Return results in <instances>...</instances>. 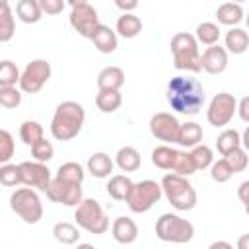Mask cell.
<instances>
[{
    "label": "cell",
    "mask_w": 249,
    "mask_h": 249,
    "mask_svg": "<svg viewBox=\"0 0 249 249\" xmlns=\"http://www.w3.org/2000/svg\"><path fill=\"white\" fill-rule=\"evenodd\" d=\"M167 103L181 115H196L204 105V88L196 78L175 76L167 84Z\"/></svg>",
    "instance_id": "cell-1"
},
{
    "label": "cell",
    "mask_w": 249,
    "mask_h": 249,
    "mask_svg": "<svg viewBox=\"0 0 249 249\" xmlns=\"http://www.w3.org/2000/svg\"><path fill=\"white\" fill-rule=\"evenodd\" d=\"M86 121V111L78 101H62L56 105L53 121H51V134L60 140H72L80 134Z\"/></svg>",
    "instance_id": "cell-2"
},
{
    "label": "cell",
    "mask_w": 249,
    "mask_h": 249,
    "mask_svg": "<svg viewBox=\"0 0 249 249\" xmlns=\"http://www.w3.org/2000/svg\"><path fill=\"white\" fill-rule=\"evenodd\" d=\"M171 54H173V64L177 70H187V72H200L202 62H200V53H198V41L195 35L187 31H179L171 37Z\"/></svg>",
    "instance_id": "cell-3"
},
{
    "label": "cell",
    "mask_w": 249,
    "mask_h": 249,
    "mask_svg": "<svg viewBox=\"0 0 249 249\" xmlns=\"http://www.w3.org/2000/svg\"><path fill=\"white\" fill-rule=\"evenodd\" d=\"M161 189L167 198V202L175 210H193L196 204V191L187 181L185 175H179L175 171L165 173L161 179Z\"/></svg>",
    "instance_id": "cell-4"
},
{
    "label": "cell",
    "mask_w": 249,
    "mask_h": 249,
    "mask_svg": "<svg viewBox=\"0 0 249 249\" xmlns=\"http://www.w3.org/2000/svg\"><path fill=\"white\" fill-rule=\"evenodd\" d=\"M156 235L167 243H189L195 235V226L171 212H165L156 222Z\"/></svg>",
    "instance_id": "cell-5"
},
{
    "label": "cell",
    "mask_w": 249,
    "mask_h": 249,
    "mask_svg": "<svg viewBox=\"0 0 249 249\" xmlns=\"http://www.w3.org/2000/svg\"><path fill=\"white\" fill-rule=\"evenodd\" d=\"M12 210L25 222V224H37L43 218V204L37 195V189L33 187H19L10 196Z\"/></svg>",
    "instance_id": "cell-6"
},
{
    "label": "cell",
    "mask_w": 249,
    "mask_h": 249,
    "mask_svg": "<svg viewBox=\"0 0 249 249\" xmlns=\"http://www.w3.org/2000/svg\"><path fill=\"white\" fill-rule=\"evenodd\" d=\"M74 218H76V224L82 230H86L88 233L101 235V233H105L109 230V218L105 216L101 204L95 198H84L76 206Z\"/></svg>",
    "instance_id": "cell-7"
},
{
    "label": "cell",
    "mask_w": 249,
    "mask_h": 249,
    "mask_svg": "<svg viewBox=\"0 0 249 249\" xmlns=\"http://www.w3.org/2000/svg\"><path fill=\"white\" fill-rule=\"evenodd\" d=\"M163 195V189H161V183H156L152 179H144L140 183H134L128 196H126V204L132 212L136 214H142V212H148Z\"/></svg>",
    "instance_id": "cell-8"
},
{
    "label": "cell",
    "mask_w": 249,
    "mask_h": 249,
    "mask_svg": "<svg viewBox=\"0 0 249 249\" xmlns=\"http://www.w3.org/2000/svg\"><path fill=\"white\" fill-rule=\"evenodd\" d=\"M235 113H237V99L228 91H220L212 97V101L206 109V119L212 126L220 128V126L230 124V121L233 119Z\"/></svg>",
    "instance_id": "cell-9"
},
{
    "label": "cell",
    "mask_w": 249,
    "mask_h": 249,
    "mask_svg": "<svg viewBox=\"0 0 249 249\" xmlns=\"http://www.w3.org/2000/svg\"><path fill=\"white\" fill-rule=\"evenodd\" d=\"M49 78H51V64L43 58H35L27 62V66L23 68L19 78V89L23 93H37L43 89Z\"/></svg>",
    "instance_id": "cell-10"
},
{
    "label": "cell",
    "mask_w": 249,
    "mask_h": 249,
    "mask_svg": "<svg viewBox=\"0 0 249 249\" xmlns=\"http://www.w3.org/2000/svg\"><path fill=\"white\" fill-rule=\"evenodd\" d=\"M49 200L53 202H58V204H64V206H78L82 200H84V195H82V183H76V181H66V179H60V177H53L49 189L45 191Z\"/></svg>",
    "instance_id": "cell-11"
},
{
    "label": "cell",
    "mask_w": 249,
    "mask_h": 249,
    "mask_svg": "<svg viewBox=\"0 0 249 249\" xmlns=\"http://www.w3.org/2000/svg\"><path fill=\"white\" fill-rule=\"evenodd\" d=\"M70 25H72L74 31H78L82 37L91 39L93 31H95L97 25H99L97 10H95L93 6H89L88 2H86V4H78V6H72V12H70Z\"/></svg>",
    "instance_id": "cell-12"
},
{
    "label": "cell",
    "mask_w": 249,
    "mask_h": 249,
    "mask_svg": "<svg viewBox=\"0 0 249 249\" xmlns=\"http://www.w3.org/2000/svg\"><path fill=\"white\" fill-rule=\"evenodd\" d=\"M179 128H181V123L171 113L161 111V113H156L150 119V132L158 140H161L165 144H177V140H179Z\"/></svg>",
    "instance_id": "cell-13"
},
{
    "label": "cell",
    "mask_w": 249,
    "mask_h": 249,
    "mask_svg": "<svg viewBox=\"0 0 249 249\" xmlns=\"http://www.w3.org/2000/svg\"><path fill=\"white\" fill-rule=\"evenodd\" d=\"M19 169H21V183L27 185V187H33L37 191H47L53 177H51V171L47 167V163L43 161H21L19 163Z\"/></svg>",
    "instance_id": "cell-14"
},
{
    "label": "cell",
    "mask_w": 249,
    "mask_h": 249,
    "mask_svg": "<svg viewBox=\"0 0 249 249\" xmlns=\"http://www.w3.org/2000/svg\"><path fill=\"white\" fill-rule=\"evenodd\" d=\"M200 62H202L204 72L214 74V76L222 74L228 68V51H226V47H220L218 43L206 47V51L200 56Z\"/></svg>",
    "instance_id": "cell-15"
},
{
    "label": "cell",
    "mask_w": 249,
    "mask_h": 249,
    "mask_svg": "<svg viewBox=\"0 0 249 249\" xmlns=\"http://www.w3.org/2000/svg\"><path fill=\"white\" fill-rule=\"evenodd\" d=\"M111 233L117 243L130 245L138 237V226L134 224V220H130L126 216H119V218H115V222L111 226Z\"/></svg>",
    "instance_id": "cell-16"
},
{
    "label": "cell",
    "mask_w": 249,
    "mask_h": 249,
    "mask_svg": "<svg viewBox=\"0 0 249 249\" xmlns=\"http://www.w3.org/2000/svg\"><path fill=\"white\" fill-rule=\"evenodd\" d=\"M91 41H93L95 49H97L99 53H103V54L115 53V49H117V45H119V41H117V31H113L109 25H103V23L97 25V29H95L93 35H91Z\"/></svg>",
    "instance_id": "cell-17"
},
{
    "label": "cell",
    "mask_w": 249,
    "mask_h": 249,
    "mask_svg": "<svg viewBox=\"0 0 249 249\" xmlns=\"http://www.w3.org/2000/svg\"><path fill=\"white\" fill-rule=\"evenodd\" d=\"M124 84V72L119 66H105L97 74V88L99 89H121Z\"/></svg>",
    "instance_id": "cell-18"
},
{
    "label": "cell",
    "mask_w": 249,
    "mask_h": 249,
    "mask_svg": "<svg viewBox=\"0 0 249 249\" xmlns=\"http://www.w3.org/2000/svg\"><path fill=\"white\" fill-rule=\"evenodd\" d=\"M177 156H179V150L163 144L152 150V163L163 171H173L177 163Z\"/></svg>",
    "instance_id": "cell-19"
},
{
    "label": "cell",
    "mask_w": 249,
    "mask_h": 249,
    "mask_svg": "<svg viewBox=\"0 0 249 249\" xmlns=\"http://www.w3.org/2000/svg\"><path fill=\"white\" fill-rule=\"evenodd\" d=\"M249 49V33L241 27H231L226 33V51L231 54H243Z\"/></svg>",
    "instance_id": "cell-20"
},
{
    "label": "cell",
    "mask_w": 249,
    "mask_h": 249,
    "mask_svg": "<svg viewBox=\"0 0 249 249\" xmlns=\"http://www.w3.org/2000/svg\"><path fill=\"white\" fill-rule=\"evenodd\" d=\"M115 31L124 37V39H132L136 37L140 31H142V21L138 16H134L132 12H124L119 19H117V25H115Z\"/></svg>",
    "instance_id": "cell-21"
},
{
    "label": "cell",
    "mask_w": 249,
    "mask_h": 249,
    "mask_svg": "<svg viewBox=\"0 0 249 249\" xmlns=\"http://www.w3.org/2000/svg\"><path fill=\"white\" fill-rule=\"evenodd\" d=\"M95 105L101 113H115L123 105L121 89H99L95 95Z\"/></svg>",
    "instance_id": "cell-22"
},
{
    "label": "cell",
    "mask_w": 249,
    "mask_h": 249,
    "mask_svg": "<svg viewBox=\"0 0 249 249\" xmlns=\"http://www.w3.org/2000/svg\"><path fill=\"white\" fill-rule=\"evenodd\" d=\"M16 14L23 23H37L45 12H43L39 0H18Z\"/></svg>",
    "instance_id": "cell-23"
},
{
    "label": "cell",
    "mask_w": 249,
    "mask_h": 249,
    "mask_svg": "<svg viewBox=\"0 0 249 249\" xmlns=\"http://www.w3.org/2000/svg\"><path fill=\"white\" fill-rule=\"evenodd\" d=\"M243 18H245L243 8L237 2H226V4L218 6V10H216V19L222 25H237Z\"/></svg>",
    "instance_id": "cell-24"
},
{
    "label": "cell",
    "mask_w": 249,
    "mask_h": 249,
    "mask_svg": "<svg viewBox=\"0 0 249 249\" xmlns=\"http://www.w3.org/2000/svg\"><path fill=\"white\" fill-rule=\"evenodd\" d=\"M88 171L93 177H97V179H105L113 171V160L105 152H97V154L89 156V160H88Z\"/></svg>",
    "instance_id": "cell-25"
},
{
    "label": "cell",
    "mask_w": 249,
    "mask_h": 249,
    "mask_svg": "<svg viewBox=\"0 0 249 249\" xmlns=\"http://www.w3.org/2000/svg\"><path fill=\"white\" fill-rule=\"evenodd\" d=\"M115 163H117V167H119L121 171H136V169L140 167V163H142V158H140V154H138L136 148L124 146V148H121V150L117 152Z\"/></svg>",
    "instance_id": "cell-26"
},
{
    "label": "cell",
    "mask_w": 249,
    "mask_h": 249,
    "mask_svg": "<svg viewBox=\"0 0 249 249\" xmlns=\"http://www.w3.org/2000/svg\"><path fill=\"white\" fill-rule=\"evenodd\" d=\"M132 181L126 177V175H113L111 179H109V183H107V195L111 196V198H115V200H126V196H128V193H130V189H132Z\"/></svg>",
    "instance_id": "cell-27"
},
{
    "label": "cell",
    "mask_w": 249,
    "mask_h": 249,
    "mask_svg": "<svg viewBox=\"0 0 249 249\" xmlns=\"http://www.w3.org/2000/svg\"><path fill=\"white\" fill-rule=\"evenodd\" d=\"M202 140V128L198 123H185L179 128V140L177 144H181L183 148H195L196 144H200Z\"/></svg>",
    "instance_id": "cell-28"
},
{
    "label": "cell",
    "mask_w": 249,
    "mask_h": 249,
    "mask_svg": "<svg viewBox=\"0 0 249 249\" xmlns=\"http://www.w3.org/2000/svg\"><path fill=\"white\" fill-rule=\"evenodd\" d=\"M16 33V21L12 16L10 2H0V41L8 43Z\"/></svg>",
    "instance_id": "cell-29"
},
{
    "label": "cell",
    "mask_w": 249,
    "mask_h": 249,
    "mask_svg": "<svg viewBox=\"0 0 249 249\" xmlns=\"http://www.w3.org/2000/svg\"><path fill=\"white\" fill-rule=\"evenodd\" d=\"M53 235L62 245H74L76 241H80V230L74 224H70V222H58V224H54Z\"/></svg>",
    "instance_id": "cell-30"
},
{
    "label": "cell",
    "mask_w": 249,
    "mask_h": 249,
    "mask_svg": "<svg viewBox=\"0 0 249 249\" xmlns=\"http://www.w3.org/2000/svg\"><path fill=\"white\" fill-rule=\"evenodd\" d=\"M45 132H43V126L37 123V121H23L21 123V126H19V138H21V142L25 144V146H33V144H37L41 138H45L43 136Z\"/></svg>",
    "instance_id": "cell-31"
},
{
    "label": "cell",
    "mask_w": 249,
    "mask_h": 249,
    "mask_svg": "<svg viewBox=\"0 0 249 249\" xmlns=\"http://www.w3.org/2000/svg\"><path fill=\"white\" fill-rule=\"evenodd\" d=\"M195 37H196L198 43H202V45H206V47L216 45L218 39H220V27H218L216 23H212V21H202V23L196 25Z\"/></svg>",
    "instance_id": "cell-32"
},
{
    "label": "cell",
    "mask_w": 249,
    "mask_h": 249,
    "mask_svg": "<svg viewBox=\"0 0 249 249\" xmlns=\"http://www.w3.org/2000/svg\"><path fill=\"white\" fill-rule=\"evenodd\" d=\"M237 146H241V134H239L235 128H226L224 132H220V136H218V140H216V150H218L222 156L228 154L230 150L237 148Z\"/></svg>",
    "instance_id": "cell-33"
},
{
    "label": "cell",
    "mask_w": 249,
    "mask_h": 249,
    "mask_svg": "<svg viewBox=\"0 0 249 249\" xmlns=\"http://www.w3.org/2000/svg\"><path fill=\"white\" fill-rule=\"evenodd\" d=\"M224 160L230 163V167L233 169V173H241L247 165H249V156H247V150H243L241 146L230 150L228 154H224Z\"/></svg>",
    "instance_id": "cell-34"
},
{
    "label": "cell",
    "mask_w": 249,
    "mask_h": 249,
    "mask_svg": "<svg viewBox=\"0 0 249 249\" xmlns=\"http://www.w3.org/2000/svg\"><path fill=\"white\" fill-rule=\"evenodd\" d=\"M0 183L4 187H18V185H23L21 183V169H19V163H2L0 167Z\"/></svg>",
    "instance_id": "cell-35"
},
{
    "label": "cell",
    "mask_w": 249,
    "mask_h": 249,
    "mask_svg": "<svg viewBox=\"0 0 249 249\" xmlns=\"http://www.w3.org/2000/svg\"><path fill=\"white\" fill-rule=\"evenodd\" d=\"M19 70L12 60H2L0 62V86H16L19 84Z\"/></svg>",
    "instance_id": "cell-36"
},
{
    "label": "cell",
    "mask_w": 249,
    "mask_h": 249,
    "mask_svg": "<svg viewBox=\"0 0 249 249\" xmlns=\"http://www.w3.org/2000/svg\"><path fill=\"white\" fill-rule=\"evenodd\" d=\"M84 175H86L84 173V167L80 163H76V161H66L56 171V177L66 179V181H76V183H82L84 181Z\"/></svg>",
    "instance_id": "cell-37"
},
{
    "label": "cell",
    "mask_w": 249,
    "mask_h": 249,
    "mask_svg": "<svg viewBox=\"0 0 249 249\" xmlns=\"http://www.w3.org/2000/svg\"><path fill=\"white\" fill-rule=\"evenodd\" d=\"M21 103V91L16 86H0V105L4 109H16Z\"/></svg>",
    "instance_id": "cell-38"
},
{
    "label": "cell",
    "mask_w": 249,
    "mask_h": 249,
    "mask_svg": "<svg viewBox=\"0 0 249 249\" xmlns=\"http://www.w3.org/2000/svg\"><path fill=\"white\" fill-rule=\"evenodd\" d=\"M191 156H193V160H195L196 169H206V167H210L212 161H214L212 150H210L208 146H204V144H196V146L191 150Z\"/></svg>",
    "instance_id": "cell-39"
},
{
    "label": "cell",
    "mask_w": 249,
    "mask_h": 249,
    "mask_svg": "<svg viewBox=\"0 0 249 249\" xmlns=\"http://www.w3.org/2000/svg\"><path fill=\"white\" fill-rule=\"evenodd\" d=\"M210 175H212V179H214L216 183H226V181L231 179L233 169H231L230 163L222 158V160H218V161H212V165H210Z\"/></svg>",
    "instance_id": "cell-40"
},
{
    "label": "cell",
    "mask_w": 249,
    "mask_h": 249,
    "mask_svg": "<svg viewBox=\"0 0 249 249\" xmlns=\"http://www.w3.org/2000/svg\"><path fill=\"white\" fill-rule=\"evenodd\" d=\"M31 154H33V160L47 163V161L53 160V156H54V148H53V144H51L49 140L41 138L37 144L31 146Z\"/></svg>",
    "instance_id": "cell-41"
},
{
    "label": "cell",
    "mask_w": 249,
    "mask_h": 249,
    "mask_svg": "<svg viewBox=\"0 0 249 249\" xmlns=\"http://www.w3.org/2000/svg\"><path fill=\"white\" fill-rule=\"evenodd\" d=\"M16 152L14 138L8 130H0V163H8Z\"/></svg>",
    "instance_id": "cell-42"
},
{
    "label": "cell",
    "mask_w": 249,
    "mask_h": 249,
    "mask_svg": "<svg viewBox=\"0 0 249 249\" xmlns=\"http://www.w3.org/2000/svg\"><path fill=\"white\" fill-rule=\"evenodd\" d=\"M39 4H41L43 12L47 16H56V14H60L64 10L66 0H39Z\"/></svg>",
    "instance_id": "cell-43"
},
{
    "label": "cell",
    "mask_w": 249,
    "mask_h": 249,
    "mask_svg": "<svg viewBox=\"0 0 249 249\" xmlns=\"http://www.w3.org/2000/svg\"><path fill=\"white\" fill-rule=\"evenodd\" d=\"M237 196H239V200L243 202V208H245V212H247V216H249V181H243V183L237 187Z\"/></svg>",
    "instance_id": "cell-44"
},
{
    "label": "cell",
    "mask_w": 249,
    "mask_h": 249,
    "mask_svg": "<svg viewBox=\"0 0 249 249\" xmlns=\"http://www.w3.org/2000/svg\"><path fill=\"white\" fill-rule=\"evenodd\" d=\"M237 115H239L241 121L249 123V95H245L237 101Z\"/></svg>",
    "instance_id": "cell-45"
},
{
    "label": "cell",
    "mask_w": 249,
    "mask_h": 249,
    "mask_svg": "<svg viewBox=\"0 0 249 249\" xmlns=\"http://www.w3.org/2000/svg\"><path fill=\"white\" fill-rule=\"evenodd\" d=\"M115 6L124 14V12H132L138 6V0H115Z\"/></svg>",
    "instance_id": "cell-46"
},
{
    "label": "cell",
    "mask_w": 249,
    "mask_h": 249,
    "mask_svg": "<svg viewBox=\"0 0 249 249\" xmlns=\"http://www.w3.org/2000/svg\"><path fill=\"white\" fill-rule=\"evenodd\" d=\"M237 249H249V233H243L237 239Z\"/></svg>",
    "instance_id": "cell-47"
},
{
    "label": "cell",
    "mask_w": 249,
    "mask_h": 249,
    "mask_svg": "<svg viewBox=\"0 0 249 249\" xmlns=\"http://www.w3.org/2000/svg\"><path fill=\"white\" fill-rule=\"evenodd\" d=\"M241 144H243V148L249 152V126L243 130V134H241Z\"/></svg>",
    "instance_id": "cell-48"
},
{
    "label": "cell",
    "mask_w": 249,
    "mask_h": 249,
    "mask_svg": "<svg viewBox=\"0 0 249 249\" xmlns=\"http://www.w3.org/2000/svg\"><path fill=\"white\" fill-rule=\"evenodd\" d=\"M218 247H226V249H231V243H228V241H214V243L210 245V249H218Z\"/></svg>",
    "instance_id": "cell-49"
},
{
    "label": "cell",
    "mask_w": 249,
    "mask_h": 249,
    "mask_svg": "<svg viewBox=\"0 0 249 249\" xmlns=\"http://www.w3.org/2000/svg\"><path fill=\"white\" fill-rule=\"evenodd\" d=\"M88 0H66V4H70V6H78V4H86Z\"/></svg>",
    "instance_id": "cell-50"
},
{
    "label": "cell",
    "mask_w": 249,
    "mask_h": 249,
    "mask_svg": "<svg viewBox=\"0 0 249 249\" xmlns=\"http://www.w3.org/2000/svg\"><path fill=\"white\" fill-rule=\"evenodd\" d=\"M245 23H247V27H249V14L245 16Z\"/></svg>",
    "instance_id": "cell-51"
},
{
    "label": "cell",
    "mask_w": 249,
    "mask_h": 249,
    "mask_svg": "<svg viewBox=\"0 0 249 249\" xmlns=\"http://www.w3.org/2000/svg\"><path fill=\"white\" fill-rule=\"evenodd\" d=\"M231 2H237V4H241V2H245V0H231Z\"/></svg>",
    "instance_id": "cell-52"
}]
</instances>
